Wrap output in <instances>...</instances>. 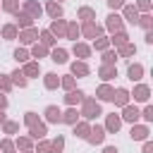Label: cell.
<instances>
[{
  "label": "cell",
  "instance_id": "1",
  "mask_svg": "<svg viewBox=\"0 0 153 153\" xmlns=\"http://www.w3.org/2000/svg\"><path fill=\"white\" fill-rule=\"evenodd\" d=\"M127 98H129V93H127L124 88H120L117 93H112V100H115L117 105H127Z\"/></svg>",
  "mask_w": 153,
  "mask_h": 153
},
{
  "label": "cell",
  "instance_id": "2",
  "mask_svg": "<svg viewBox=\"0 0 153 153\" xmlns=\"http://www.w3.org/2000/svg\"><path fill=\"white\" fill-rule=\"evenodd\" d=\"M96 115H100V108L93 100H86V117H96Z\"/></svg>",
  "mask_w": 153,
  "mask_h": 153
},
{
  "label": "cell",
  "instance_id": "3",
  "mask_svg": "<svg viewBox=\"0 0 153 153\" xmlns=\"http://www.w3.org/2000/svg\"><path fill=\"white\" fill-rule=\"evenodd\" d=\"M146 136H148V129H146V127H131V139H139V141H141V139H146Z\"/></svg>",
  "mask_w": 153,
  "mask_h": 153
},
{
  "label": "cell",
  "instance_id": "4",
  "mask_svg": "<svg viewBox=\"0 0 153 153\" xmlns=\"http://www.w3.org/2000/svg\"><path fill=\"white\" fill-rule=\"evenodd\" d=\"M45 115H48V120H50V122H60V120H62V117H60V110H57L55 105H50V108L45 110Z\"/></svg>",
  "mask_w": 153,
  "mask_h": 153
},
{
  "label": "cell",
  "instance_id": "5",
  "mask_svg": "<svg viewBox=\"0 0 153 153\" xmlns=\"http://www.w3.org/2000/svg\"><path fill=\"white\" fill-rule=\"evenodd\" d=\"M124 120H129V122H136L139 120V110L136 108H124V115H122Z\"/></svg>",
  "mask_w": 153,
  "mask_h": 153
},
{
  "label": "cell",
  "instance_id": "6",
  "mask_svg": "<svg viewBox=\"0 0 153 153\" xmlns=\"http://www.w3.org/2000/svg\"><path fill=\"white\" fill-rule=\"evenodd\" d=\"M103 136H105V134H103V129H100V127H96V129L91 131L88 141H91V143H100V141H103Z\"/></svg>",
  "mask_w": 153,
  "mask_h": 153
},
{
  "label": "cell",
  "instance_id": "7",
  "mask_svg": "<svg viewBox=\"0 0 153 153\" xmlns=\"http://www.w3.org/2000/svg\"><path fill=\"white\" fill-rule=\"evenodd\" d=\"M134 98H136V100H148V88H146V86H139V88L134 91Z\"/></svg>",
  "mask_w": 153,
  "mask_h": 153
},
{
  "label": "cell",
  "instance_id": "8",
  "mask_svg": "<svg viewBox=\"0 0 153 153\" xmlns=\"http://www.w3.org/2000/svg\"><path fill=\"white\" fill-rule=\"evenodd\" d=\"M108 26H110L112 31H115V29H120V26H122L120 17H117V14H110V17H108Z\"/></svg>",
  "mask_w": 153,
  "mask_h": 153
},
{
  "label": "cell",
  "instance_id": "9",
  "mask_svg": "<svg viewBox=\"0 0 153 153\" xmlns=\"http://www.w3.org/2000/svg\"><path fill=\"white\" fill-rule=\"evenodd\" d=\"M72 72H74V74H88V67L81 65V62H74V65H72Z\"/></svg>",
  "mask_w": 153,
  "mask_h": 153
},
{
  "label": "cell",
  "instance_id": "10",
  "mask_svg": "<svg viewBox=\"0 0 153 153\" xmlns=\"http://www.w3.org/2000/svg\"><path fill=\"white\" fill-rule=\"evenodd\" d=\"M79 100H84V93H81V91H72V93L67 96V103H79Z\"/></svg>",
  "mask_w": 153,
  "mask_h": 153
},
{
  "label": "cell",
  "instance_id": "11",
  "mask_svg": "<svg viewBox=\"0 0 153 153\" xmlns=\"http://www.w3.org/2000/svg\"><path fill=\"white\" fill-rule=\"evenodd\" d=\"M108 129H110V131H117V129H120V117L110 115V120H108Z\"/></svg>",
  "mask_w": 153,
  "mask_h": 153
},
{
  "label": "cell",
  "instance_id": "12",
  "mask_svg": "<svg viewBox=\"0 0 153 153\" xmlns=\"http://www.w3.org/2000/svg\"><path fill=\"white\" fill-rule=\"evenodd\" d=\"M48 12H50V14L57 19V17L62 14V7H60V5H55V2H50V5H48Z\"/></svg>",
  "mask_w": 153,
  "mask_h": 153
},
{
  "label": "cell",
  "instance_id": "13",
  "mask_svg": "<svg viewBox=\"0 0 153 153\" xmlns=\"http://www.w3.org/2000/svg\"><path fill=\"white\" fill-rule=\"evenodd\" d=\"M139 76H141V67H139V65H131V67H129V79L134 81V79H139Z\"/></svg>",
  "mask_w": 153,
  "mask_h": 153
},
{
  "label": "cell",
  "instance_id": "14",
  "mask_svg": "<svg viewBox=\"0 0 153 153\" xmlns=\"http://www.w3.org/2000/svg\"><path fill=\"white\" fill-rule=\"evenodd\" d=\"M31 134H33L36 139H41V136L45 134V127H43V124H33V127H31Z\"/></svg>",
  "mask_w": 153,
  "mask_h": 153
},
{
  "label": "cell",
  "instance_id": "15",
  "mask_svg": "<svg viewBox=\"0 0 153 153\" xmlns=\"http://www.w3.org/2000/svg\"><path fill=\"white\" fill-rule=\"evenodd\" d=\"M53 60H55V62H65V60H67V53H65V50H55V53H53Z\"/></svg>",
  "mask_w": 153,
  "mask_h": 153
},
{
  "label": "cell",
  "instance_id": "16",
  "mask_svg": "<svg viewBox=\"0 0 153 153\" xmlns=\"http://www.w3.org/2000/svg\"><path fill=\"white\" fill-rule=\"evenodd\" d=\"M45 86H48V88H55V86H57V76H55V74H48V76H45Z\"/></svg>",
  "mask_w": 153,
  "mask_h": 153
},
{
  "label": "cell",
  "instance_id": "17",
  "mask_svg": "<svg viewBox=\"0 0 153 153\" xmlns=\"http://www.w3.org/2000/svg\"><path fill=\"white\" fill-rule=\"evenodd\" d=\"M98 96H100L103 100H108V98H112V91H110L108 86H100V91H98Z\"/></svg>",
  "mask_w": 153,
  "mask_h": 153
},
{
  "label": "cell",
  "instance_id": "18",
  "mask_svg": "<svg viewBox=\"0 0 153 153\" xmlns=\"http://www.w3.org/2000/svg\"><path fill=\"white\" fill-rule=\"evenodd\" d=\"M12 76H14V84H19V86H26V79H24V74H19V72H14Z\"/></svg>",
  "mask_w": 153,
  "mask_h": 153
},
{
  "label": "cell",
  "instance_id": "19",
  "mask_svg": "<svg viewBox=\"0 0 153 153\" xmlns=\"http://www.w3.org/2000/svg\"><path fill=\"white\" fill-rule=\"evenodd\" d=\"M127 17H129V22H134V24L139 22V19H136V10H134V7H127Z\"/></svg>",
  "mask_w": 153,
  "mask_h": 153
},
{
  "label": "cell",
  "instance_id": "20",
  "mask_svg": "<svg viewBox=\"0 0 153 153\" xmlns=\"http://www.w3.org/2000/svg\"><path fill=\"white\" fill-rule=\"evenodd\" d=\"M98 31H100V29H98L96 24H86V33H88V36H96Z\"/></svg>",
  "mask_w": 153,
  "mask_h": 153
},
{
  "label": "cell",
  "instance_id": "21",
  "mask_svg": "<svg viewBox=\"0 0 153 153\" xmlns=\"http://www.w3.org/2000/svg\"><path fill=\"white\" fill-rule=\"evenodd\" d=\"M62 120H65V122H76V112H74V110H69V112H67Z\"/></svg>",
  "mask_w": 153,
  "mask_h": 153
},
{
  "label": "cell",
  "instance_id": "22",
  "mask_svg": "<svg viewBox=\"0 0 153 153\" xmlns=\"http://www.w3.org/2000/svg\"><path fill=\"white\" fill-rule=\"evenodd\" d=\"M33 36H36V31H26V33L22 36V41H24V43H29V41H33Z\"/></svg>",
  "mask_w": 153,
  "mask_h": 153
},
{
  "label": "cell",
  "instance_id": "23",
  "mask_svg": "<svg viewBox=\"0 0 153 153\" xmlns=\"http://www.w3.org/2000/svg\"><path fill=\"white\" fill-rule=\"evenodd\" d=\"M112 41H115L117 45H122V43H127V36H124V33H117V36H115Z\"/></svg>",
  "mask_w": 153,
  "mask_h": 153
},
{
  "label": "cell",
  "instance_id": "24",
  "mask_svg": "<svg viewBox=\"0 0 153 153\" xmlns=\"http://www.w3.org/2000/svg\"><path fill=\"white\" fill-rule=\"evenodd\" d=\"M19 24H22V26H29V24H31V19H29L26 14H19Z\"/></svg>",
  "mask_w": 153,
  "mask_h": 153
},
{
  "label": "cell",
  "instance_id": "25",
  "mask_svg": "<svg viewBox=\"0 0 153 153\" xmlns=\"http://www.w3.org/2000/svg\"><path fill=\"white\" fill-rule=\"evenodd\" d=\"M74 53H79V55L84 57V55H88V48H84V45H76V48H74Z\"/></svg>",
  "mask_w": 153,
  "mask_h": 153
},
{
  "label": "cell",
  "instance_id": "26",
  "mask_svg": "<svg viewBox=\"0 0 153 153\" xmlns=\"http://www.w3.org/2000/svg\"><path fill=\"white\" fill-rule=\"evenodd\" d=\"M14 57H17L19 62H24V60H26V53H24V50H14Z\"/></svg>",
  "mask_w": 153,
  "mask_h": 153
},
{
  "label": "cell",
  "instance_id": "27",
  "mask_svg": "<svg viewBox=\"0 0 153 153\" xmlns=\"http://www.w3.org/2000/svg\"><path fill=\"white\" fill-rule=\"evenodd\" d=\"M26 74H38V65H26Z\"/></svg>",
  "mask_w": 153,
  "mask_h": 153
},
{
  "label": "cell",
  "instance_id": "28",
  "mask_svg": "<svg viewBox=\"0 0 153 153\" xmlns=\"http://www.w3.org/2000/svg\"><path fill=\"white\" fill-rule=\"evenodd\" d=\"M5 10H17V2L14 0H5Z\"/></svg>",
  "mask_w": 153,
  "mask_h": 153
},
{
  "label": "cell",
  "instance_id": "29",
  "mask_svg": "<svg viewBox=\"0 0 153 153\" xmlns=\"http://www.w3.org/2000/svg\"><path fill=\"white\" fill-rule=\"evenodd\" d=\"M141 26H146V29H151V17H141Z\"/></svg>",
  "mask_w": 153,
  "mask_h": 153
},
{
  "label": "cell",
  "instance_id": "30",
  "mask_svg": "<svg viewBox=\"0 0 153 153\" xmlns=\"http://www.w3.org/2000/svg\"><path fill=\"white\" fill-rule=\"evenodd\" d=\"M122 53H124V55H131V53H136V48H134V45H124Z\"/></svg>",
  "mask_w": 153,
  "mask_h": 153
},
{
  "label": "cell",
  "instance_id": "31",
  "mask_svg": "<svg viewBox=\"0 0 153 153\" xmlns=\"http://www.w3.org/2000/svg\"><path fill=\"white\" fill-rule=\"evenodd\" d=\"M143 117H146V120H153V108H146V110H143Z\"/></svg>",
  "mask_w": 153,
  "mask_h": 153
},
{
  "label": "cell",
  "instance_id": "32",
  "mask_svg": "<svg viewBox=\"0 0 153 153\" xmlns=\"http://www.w3.org/2000/svg\"><path fill=\"white\" fill-rule=\"evenodd\" d=\"M122 2H124V0H108V5H110V7H112V10H115V7H120V5H122Z\"/></svg>",
  "mask_w": 153,
  "mask_h": 153
},
{
  "label": "cell",
  "instance_id": "33",
  "mask_svg": "<svg viewBox=\"0 0 153 153\" xmlns=\"http://www.w3.org/2000/svg\"><path fill=\"white\" fill-rule=\"evenodd\" d=\"M110 76H112V69L105 67V69H103V79H110Z\"/></svg>",
  "mask_w": 153,
  "mask_h": 153
},
{
  "label": "cell",
  "instance_id": "34",
  "mask_svg": "<svg viewBox=\"0 0 153 153\" xmlns=\"http://www.w3.org/2000/svg\"><path fill=\"white\" fill-rule=\"evenodd\" d=\"M79 14H81V17H93V12H91V10H81Z\"/></svg>",
  "mask_w": 153,
  "mask_h": 153
},
{
  "label": "cell",
  "instance_id": "35",
  "mask_svg": "<svg viewBox=\"0 0 153 153\" xmlns=\"http://www.w3.org/2000/svg\"><path fill=\"white\" fill-rule=\"evenodd\" d=\"M53 148H55V151H60V148H62V139H57V141L53 143Z\"/></svg>",
  "mask_w": 153,
  "mask_h": 153
},
{
  "label": "cell",
  "instance_id": "36",
  "mask_svg": "<svg viewBox=\"0 0 153 153\" xmlns=\"http://www.w3.org/2000/svg\"><path fill=\"white\" fill-rule=\"evenodd\" d=\"M143 153H153V143H146L143 146Z\"/></svg>",
  "mask_w": 153,
  "mask_h": 153
},
{
  "label": "cell",
  "instance_id": "37",
  "mask_svg": "<svg viewBox=\"0 0 153 153\" xmlns=\"http://www.w3.org/2000/svg\"><path fill=\"white\" fill-rule=\"evenodd\" d=\"M5 105H7V98H5L2 93H0V108H5Z\"/></svg>",
  "mask_w": 153,
  "mask_h": 153
},
{
  "label": "cell",
  "instance_id": "38",
  "mask_svg": "<svg viewBox=\"0 0 153 153\" xmlns=\"http://www.w3.org/2000/svg\"><path fill=\"white\" fill-rule=\"evenodd\" d=\"M103 153H117V148H115V146H108V148H105Z\"/></svg>",
  "mask_w": 153,
  "mask_h": 153
},
{
  "label": "cell",
  "instance_id": "39",
  "mask_svg": "<svg viewBox=\"0 0 153 153\" xmlns=\"http://www.w3.org/2000/svg\"><path fill=\"white\" fill-rule=\"evenodd\" d=\"M0 86H2V88H7V86H10V81H7V79H0Z\"/></svg>",
  "mask_w": 153,
  "mask_h": 153
},
{
  "label": "cell",
  "instance_id": "40",
  "mask_svg": "<svg viewBox=\"0 0 153 153\" xmlns=\"http://www.w3.org/2000/svg\"><path fill=\"white\" fill-rule=\"evenodd\" d=\"M0 122H5V115H2V110H0Z\"/></svg>",
  "mask_w": 153,
  "mask_h": 153
}]
</instances>
